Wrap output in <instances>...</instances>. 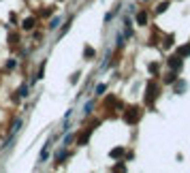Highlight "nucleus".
Returning <instances> with one entry per match:
<instances>
[{
  "mask_svg": "<svg viewBox=\"0 0 190 173\" xmlns=\"http://www.w3.org/2000/svg\"><path fill=\"white\" fill-rule=\"evenodd\" d=\"M173 45V37H167V41H165V47H171Z\"/></svg>",
  "mask_w": 190,
  "mask_h": 173,
  "instance_id": "obj_15",
  "label": "nucleus"
},
{
  "mask_svg": "<svg viewBox=\"0 0 190 173\" xmlns=\"http://www.w3.org/2000/svg\"><path fill=\"white\" fill-rule=\"evenodd\" d=\"M109 156L111 158H120V156H124V148H113L109 152Z\"/></svg>",
  "mask_w": 190,
  "mask_h": 173,
  "instance_id": "obj_7",
  "label": "nucleus"
},
{
  "mask_svg": "<svg viewBox=\"0 0 190 173\" xmlns=\"http://www.w3.org/2000/svg\"><path fill=\"white\" fill-rule=\"evenodd\" d=\"M105 105H107V107H122V103H118L113 96H107V99H105Z\"/></svg>",
  "mask_w": 190,
  "mask_h": 173,
  "instance_id": "obj_9",
  "label": "nucleus"
},
{
  "mask_svg": "<svg viewBox=\"0 0 190 173\" xmlns=\"http://www.w3.org/2000/svg\"><path fill=\"white\" fill-rule=\"evenodd\" d=\"M83 56H85V58H94V49H92V47H85V49H83Z\"/></svg>",
  "mask_w": 190,
  "mask_h": 173,
  "instance_id": "obj_11",
  "label": "nucleus"
},
{
  "mask_svg": "<svg viewBox=\"0 0 190 173\" xmlns=\"http://www.w3.org/2000/svg\"><path fill=\"white\" fill-rule=\"evenodd\" d=\"M177 56H179V58L190 56V43H188V45H182V47H177Z\"/></svg>",
  "mask_w": 190,
  "mask_h": 173,
  "instance_id": "obj_6",
  "label": "nucleus"
},
{
  "mask_svg": "<svg viewBox=\"0 0 190 173\" xmlns=\"http://www.w3.org/2000/svg\"><path fill=\"white\" fill-rule=\"evenodd\" d=\"M36 24V17H28V19H24V28L26 30H32Z\"/></svg>",
  "mask_w": 190,
  "mask_h": 173,
  "instance_id": "obj_8",
  "label": "nucleus"
},
{
  "mask_svg": "<svg viewBox=\"0 0 190 173\" xmlns=\"http://www.w3.org/2000/svg\"><path fill=\"white\" fill-rule=\"evenodd\" d=\"M60 24V19H58V17H56V19H54V22H51V24H49V28H51V30H54V28H56V26H58Z\"/></svg>",
  "mask_w": 190,
  "mask_h": 173,
  "instance_id": "obj_16",
  "label": "nucleus"
},
{
  "mask_svg": "<svg viewBox=\"0 0 190 173\" xmlns=\"http://www.w3.org/2000/svg\"><path fill=\"white\" fill-rule=\"evenodd\" d=\"M90 135H92V130H90V128H85L81 135H79V139H77V145H85V143L90 141Z\"/></svg>",
  "mask_w": 190,
  "mask_h": 173,
  "instance_id": "obj_3",
  "label": "nucleus"
},
{
  "mask_svg": "<svg viewBox=\"0 0 190 173\" xmlns=\"http://www.w3.org/2000/svg\"><path fill=\"white\" fill-rule=\"evenodd\" d=\"M147 71H150L152 75H158V64H154V62H152V64L147 66Z\"/></svg>",
  "mask_w": 190,
  "mask_h": 173,
  "instance_id": "obj_12",
  "label": "nucleus"
},
{
  "mask_svg": "<svg viewBox=\"0 0 190 173\" xmlns=\"http://www.w3.org/2000/svg\"><path fill=\"white\" fill-rule=\"evenodd\" d=\"M139 118H141V109H139V107H131L128 111L124 113V120H126L128 124H137Z\"/></svg>",
  "mask_w": 190,
  "mask_h": 173,
  "instance_id": "obj_1",
  "label": "nucleus"
},
{
  "mask_svg": "<svg viewBox=\"0 0 190 173\" xmlns=\"http://www.w3.org/2000/svg\"><path fill=\"white\" fill-rule=\"evenodd\" d=\"M137 24H139V26H145V24H147V13H145V11H139V13H137Z\"/></svg>",
  "mask_w": 190,
  "mask_h": 173,
  "instance_id": "obj_5",
  "label": "nucleus"
},
{
  "mask_svg": "<svg viewBox=\"0 0 190 173\" xmlns=\"http://www.w3.org/2000/svg\"><path fill=\"white\" fill-rule=\"evenodd\" d=\"M156 96H158V86H156L154 81H150V84H147V92H145V103L152 107V103H154Z\"/></svg>",
  "mask_w": 190,
  "mask_h": 173,
  "instance_id": "obj_2",
  "label": "nucleus"
},
{
  "mask_svg": "<svg viewBox=\"0 0 190 173\" xmlns=\"http://www.w3.org/2000/svg\"><path fill=\"white\" fill-rule=\"evenodd\" d=\"M175 79H177V77H175V73H169V75L165 77V81H167V84H173Z\"/></svg>",
  "mask_w": 190,
  "mask_h": 173,
  "instance_id": "obj_13",
  "label": "nucleus"
},
{
  "mask_svg": "<svg viewBox=\"0 0 190 173\" xmlns=\"http://www.w3.org/2000/svg\"><path fill=\"white\" fill-rule=\"evenodd\" d=\"M103 92H105V84H98L96 86V94H103Z\"/></svg>",
  "mask_w": 190,
  "mask_h": 173,
  "instance_id": "obj_14",
  "label": "nucleus"
},
{
  "mask_svg": "<svg viewBox=\"0 0 190 173\" xmlns=\"http://www.w3.org/2000/svg\"><path fill=\"white\" fill-rule=\"evenodd\" d=\"M9 41H11V45H15V43H17V34H11V37H9Z\"/></svg>",
  "mask_w": 190,
  "mask_h": 173,
  "instance_id": "obj_17",
  "label": "nucleus"
},
{
  "mask_svg": "<svg viewBox=\"0 0 190 173\" xmlns=\"http://www.w3.org/2000/svg\"><path fill=\"white\" fill-rule=\"evenodd\" d=\"M167 62H169V66H171L173 71H177L179 66H182V58H179V56H171Z\"/></svg>",
  "mask_w": 190,
  "mask_h": 173,
  "instance_id": "obj_4",
  "label": "nucleus"
},
{
  "mask_svg": "<svg viewBox=\"0 0 190 173\" xmlns=\"http://www.w3.org/2000/svg\"><path fill=\"white\" fill-rule=\"evenodd\" d=\"M167 9H169V2H167V0H165V2H160V4L156 7V13H165Z\"/></svg>",
  "mask_w": 190,
  "mask_h": 173,
  "instance_id": "obj_10",
  "label": "nucleus"
}]
</instances>
